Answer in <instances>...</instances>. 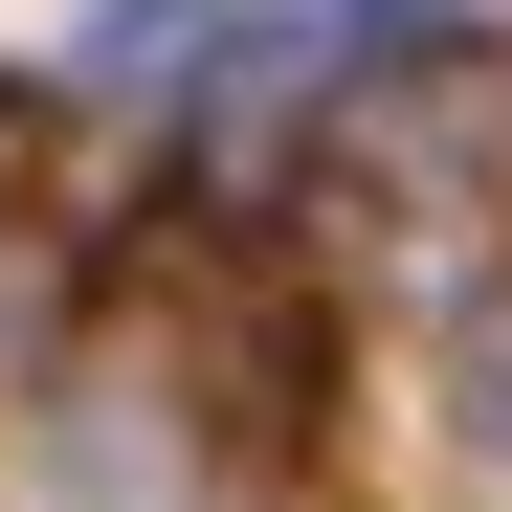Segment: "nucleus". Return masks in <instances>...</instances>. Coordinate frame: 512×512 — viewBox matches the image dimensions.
Returning <instances> with one entry per match:
<instances>
[{"label": "nucleus", "instance_id": "obj_1", "mask_svg": "<svg viewBox=\"0 0 512 512\" xmlns=\"http://www.w3.org/2000/svg\"><path fill=\"white\" fill-rule=\"evenodd\" d=\"M67 90L90 112H223V0H90Z\"/></svg>", "mask_w": 512, "mask_h": 512}, {"label": "nucleus", "instance_id": "obj_2", "mask_svg": "<svg viewBox=\"0 0 512 512\" xmlns=\"http://www.w3.org/2000/svg\"><path fill=\"white\" fill-rule=\"evenodd\" d=\"M312 45L334 67H401V45H446V0H312Z\"/></svg>", "mask_w": 512, "mask_h": 512}, {"label": "nucleus", "instance_id": "obj_3", "mask_svg": "<svg viewBox=\"0 0 512 512\" xmlns=\"http://www.w3.org/2000/svg\"><path fill=\"white\" fill-rule=\"evenodd\" d=\"M446 423H468V468H512V334H468V401Z\"/></svg>", "mask_w": 512, "mask_h": 512}]
</instances>
